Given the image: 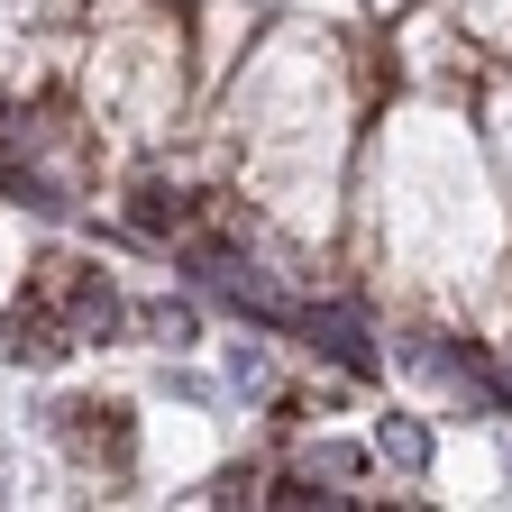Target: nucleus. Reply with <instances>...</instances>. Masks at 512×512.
<instances>
[{"label":"nucleus","mask_w":512,"mask_h":512,"mask_svg":"<svg viewBox=\"0 0 512 512\" xmlns=\"http://www.w3.org/2000/svg\"><path fill=\"white\" fill-rule=\"evenodd\" d=\"M302 330H311V348H320V357H339L348 375H375V339H366V320H357V311L320 302V311H302Z\"/></svg>","instance_id":"2"},{"label":"nucleus","mask_w":512,"mask_h":512,"mask_svg":"<svg viewBox=\"0 0 512 512\" xmlns=\"http://www.w3.org/2000/svg\"><path fill=\"white\" fill-rule=\"evenodd\" d=\"M375 458L403 467V476H421V467H430V430H421V421H384V430H375Z\"/></svg>","instance_id":"3"},{"label":"nucleus","mask_w":512,"mask_h":512,"mask_svg":"<svg viewBox=\"0 0 512 512\" xmlns=\"http://www.w3.org/2000/svg\"><path fill=\"white\" fill-rule=\"evenodd\" d=\"M192 275H202V293H220V302L247 311V320H293V302L275 293V275L247 266L238 247H192Z\"/></svg>","instance_id":"1"}]
</instances>
